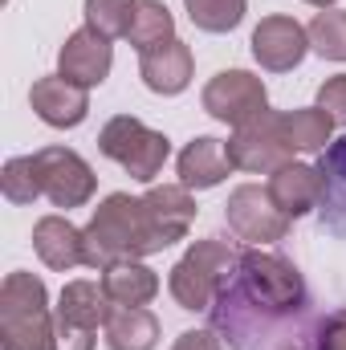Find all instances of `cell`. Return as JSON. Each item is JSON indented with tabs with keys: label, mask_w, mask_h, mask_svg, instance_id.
I'll list each match as a JSON object with an SVG mask.
<instances>
[{
	"label": "cell",
	"mask_w": 346,
	"mask_h": 350,
	"mask_svg": "<svg viewBox=\"0 0 346 350\" xmlns=\"http://www.w3.org/2000/svg\"><path fill=\"white\" fill-rule=\"evenodd\" d=\"M310 306L306 277L273 249H245L237 273L212 301V330L232 350H261L289 330Z\"/></svg>",
	"instance_id": "1"
},
{
	"label": "cell",
	"mask_w": 346,
	"mask_h": 350,
	"mask_svg": "<svg viewBox=\"0 0 346 350\" xmlns=\"http://www.w3.org/2000/svg\"><path fill=\"white\" fill-rule=\"evenodd\" d=\"M191 220H196V200H191V187L183 183H155L143 196L114 191L98 204V212L82 228L86 265L102 273L118 261L163 253L187 237Z\"/></svg>",
	"instance_id": "2"
},
{
	"label": "cell",
	"mask_w": 346,
	"mask_h": 350,
	"mask_svg": "<svg viewBox=\"0 0 346 350\" xmlns=\"http://www.w3.org/2000/svg\"><path fill=\"white\" fill-rule=\"evenodd\" d=\"M0 347L57 350V322L49 310L45 281L33 273H8L0 285Z\"/></svg>",
	"instance_id": "3"
},
{
	"label": "cell",
	"mask_w": 346,
	"mask_h": 350,
	"mask_svg": "<svg viewBox=\"0 0 346 350\" xmlns=\"http://www.w3.org/2000/svg\"><path fill=\"white\" fill-rule=\"evenodd\" d=\"M245 249L220 241V237H208V241H196L172 269V297L179 301V310H212L216 293L228 285V277L237 273V261H241Z\"/></svg>",
	"instance_id": "4"
},
{
	"label": "cell",
	"mask_w": 346,
	"mask_h": 350,
	"mask_svg": "<svg viewBox=\"0 0 346 350\" xmlns=\"http://www.w3.org/2000/svg\"><path fill=\"white\" fill-rule=\"evenodd\" d=\"M98 151L106 159H114L122 172L139 183H155V175L163 172L172 143L163 131H151L143 118L135 114H114L102 131H98Z\"/></svg>",
	"instance_id": "5"
},
{
	"label": "cell",
	"mask_w": 346,
	"mask_h": 350,
	"mask_svg": "<svg viewBox=\"0 0 346 350\" xmlns=\"http://www.w3.org/2000/svg\"><path fill=\"white\" fill-rule=\"evenodd\" d=\"M224 147H228L232 167L253 175H273L277 167L293 163V143L285 135V114H277V110H265L257 118H249L245 126H237Z\"/></svg>",
	"instance_id": "6"
},
{
	"label": "cell",
	"mask_w": 346,
	"mask_h": 350,
	"mask_svg": "<svg viewBox=\"0 0 346 350\" xmlns=\"http://www.w3.org/2000/svg\"><path fill=\"white\" fill-rule=\"evenodd\" d=\"M114 301L106 297L102 281H70L57 297V350H94L98 326H106Z\"/></svg>",
	"instance_id": "7"
},
{
	"label": "cell",
	"mask_w": 346,
	"mask_h": 350,
	"mask_svg": "<svg viewBox=\"0 0 346 350\" xmlns=\"http://www.w3.org/2000/svg\"><path fill=\"white\" fill-rule=\"evenodd\" d=\"M33 167H37L41 196L53 208H66V212L90 204V196L98 187V175L90 172V163L70 147H41V151H33Z\"/></svg>",
	"instance_id": "8"
},
{
	"label": "cell",
	"mask_w": 346,
	"mask_h": 350,
	"mask_svg": "<svg viewBox=\"0 0 346 350\" xmlns=\"http://www.w3.org/2000/svg\"><path fill=\"white\" fill-rule=\"evenodd\" d=\"M224 220H228V228H232L241 241H249V245H257V249L273 245V241H285V232H289V216L273 204L269 187H257V183H241V187L228 196Z\"/></svg>",
	"instance_id": "9"
},
{
	"label": "cell",
	"mask_w": 346,
	"mask_h": 350,
	"mask_svg": "<svg viewBox=\"0 0 346 350\" xmlns=\"http://www.w3.org/2000/svg\"><path fill=\"white\" fill-rule=\"evenodd\" d=\"M200 102H204V110H208L212 118L228 122L232 131L269 110L265 82H261L257 74H249V70H224V74H216V78L204 86Z\"/></svg>",
	"instance_id": "10"
},
{
	"label": "cell",
	"mask_w": 346,
	"mask_h": 350,
	"mask_svg": "<svg viewBox=\"0 0 346 350\" xmlns=\"http://www.w3.org/2000/svg\"><path fill=\"white\" fill-rule=\"evenodd\" d=\"M306 53H310L306 25H297L293 16H261V25L253 29V57L261 70L285 74V70L302 66Z\"/></svg>",
	"instance_id": "11"
},
{
	"label": "cell",
	"mask_w": 346,
	"mask_h": 350,
	"mask_svg": "<svg viewBox=\"0 0 346 350\" xmlns=\"http://www.w3.org/2000/svg\"><path fill=\"white\" fill-rule=\"evenodd\" d=\"M110 66H114V45H110V37H102L98 29H78V33H70L66 37V45H62V53H57V74L62 78H70L74 86H102L106 82V74H110Z\"/></svg>",
	"instance_id": "12"
},
{
	"label": "cell",
	"mask_w": 346,
	"mask_h": 350,
	"mask_svg": "<svg viewBox=\"0 0 346 350\" xmlns=\"http://www.w3.org/2000/svg\"><path fill=\"white\" fill-rule=\"evenodd\" d=\"M29 106H33V114H37L41 122L66 131V126L86 122L90 94H86V86H74V82L62 78V74H57V78H37L33 90H29Z\"/></svg>",
	"instance_id": "13"
},
{
	"label": "cell",
	"mask_w": 346,
	"mask_h": 350,
	"mask_svg": "<svg viewBox=\"0 0 346 350\" xmlns=\"http://www.w3.org/2000/svg\"><path fill=\"white\" fill-rule=\"evenodd\" d=\"M318 172H322L318 224H322V232L346 241V135L330 139V147L318 155Z\"/></svg>",
	"instance_id": "14"
},
{
	"label": "cell",
	"mask_w": 346,
	"mask_h": 350,
	"mask_svg": "<svg viewBox=\"0 0 346 350\" xmlns=\"http://www.w3.org/2000/svg\"><path fill=\"white\" fill-rule=\"evenodd\" d=\"M265 187H269L273 204L289 220H297V216H306V212L318 208V200H322V172L310 167V163H285V167H277V172L269 175Z\"/></svg>",
	"instance_id": "15"
},
{
	"label": "cell",
	"mask_w": 346,
	"mask_h": 350,
	"mask_svg": "<svg viewBox=\"0 0 346 350\" xmlns=\"http://www.w3.org/2000/svg\"><path fill=\"white\" fill-rule=\"evenodd\" d=\"M191 70H196V62H191V49L175 37L168 45H155V49H147L143 57H139V74H143V86L151 90V94H183L187 82H191Z\"/></svg>",
	"instance_id": "16"
},
{
	"label": "cell",
	"mask_w": 346,
	"mask_h": 350,
	"mask_svg": "<svg viewBox=\"0 0 346 350\" xmlns=\"http://www.w3.org/2000/svg\"><path fill=\"white\" fill-rule=\"evenodd\" d=\"M33 249H37L41 261L49 265V269H57V273H66L74 265H86L82 228H74L66 216H41L33 224Z\"/></svg>",
	"instance_id": "17"
},
{
	"label": "cell",
	"mask_w": 346,
	"mask_h": 350,
	"mask_svg": "<svg viewBox=\"0 0 346 350\" xmlns=\"http://www.w3.org/2000/svg\"><path fill=\"white\" fill-rule=\"evenodd\" d=\"M179 183L183 187H196V191H204V187H216V183H224L228 172H232V159H228V147L220 143V139H212V135H200V139H191L183 151H179Z\"/></svg>",
	"instance_id": "18"
},
{
	"label": "cell",
	"mask_w": 346,
	"mask_h": 350,
	"mask_svg": "<svg viewBox=\"0 0 346 350\" xmlns=\"http://www.w3.org/2000/svg\"><path fill=\"white\" fill-rule=\"evenodd\" d=\"M102 330L110 350H155L159 342V318L143 306H114Z\"/></svg>",
	"instance_id": "19"
},
{
	"label": "cell",
	"mask_w": 346,
	"mask_h": 350,
	"mask_svg": "<svg viewBox=\"0 0 346 350\" xmlns=\"http://www.w3.org/2000/svg\"><path fill=\"white\" fill-rule=\"evenodd\" d=\"M102 289L114 306H147L159 293V273L143 261H118L102 269Z\"/></svg>",
	"instance_id": "20"
},
{
	"label": "cell",
	"mask_w": 346,
	"mask_h": 350,
	"mask_svg": "<svg viewBox=\"0 0 346 350\" xmlns=\"http://www.w3.org/2000/svg\"><path fill=\"white\" fill-rule=\"evenodd\" d=\"M330 131H334V118L322 110V106H297V110H285V135L293 143V151H306V155H322L330 147Z\"/></svg>",
	"instance_id": "21"
},
{
	"label": "cell",
	"mask_w": 346,
	"mask_h": 350,
	"mask_svg": "<svg viewBox=\"0 0 346 350\" xmlns=\"http://www.w3.org/2000/svg\"><path fill=\"white\" fill-rule=\"evenodd\" d=\"M127 41H131L139 53L175 41V16L168 12V4H163V0H139V8H135V25H131Z\"/></svg>",
	"instance_id": "22"
},
{
	"label": "cell",
	"mask_w": 346,
	"mask_h": 350,
	"mask_svg": "<svg viewBox=\"0 0 346 350\" xmlns=\"http://www.w3.org/2000/svg\"><path fill=\"white\" fill-rule=\"evenodd\" d=\"M310 49L318 57H330V62H346V8H326L318 12L310 25Z\"/></svg>",
	"instance_id": "23"
},
{
	"label": "cell",
	"mask_w": 346,
	"mask_h": 350,
	"mask_svg": "<svg viewBox=\"0 0 346 350\" xmlns=\"http://www.w3.org/2000/svg\"><path fill=\"white\" fill-rule=\"evenodd\" d=\"M183 8H187V16H191L196 29H204V33H228V29H237L245 21L249 0H183Z\"/></svg>",
	"instance_id": "24"
},
{
	"label": "cell",
	"mask_w": 346,
	"mask_h": 350,
	"mask_svg": "<svg viewBox=\"0 0 346 350\" xmlns=\"http://www.w3.org/2000/svg\"><path fill=\"white\" fill-rule=\"evenodd\" d=\"M135 8H139V0H86V25L110 41L127 37L135 25Z\"/></svg>",
	"instance_id": "25"
},
{
	"label": "cell",
	"mask_w": 346,
	"mask_h": 350,
	"mask_svg": "<svg viewBox=\"0 0 346 350\" xmlns=\"http://www.w3.org/2000/svg\"><path fill=\"white\" fill-rule=\"evenodd\" d=\"M0 187H4V200L8 204H33L41 196V183H37V167H33V155H12L0 172Z\"/></svg>",
	"instance_id": "26"
},
{
	"label": "cell",
	"mask_w": 346,
	"mask_h": 350,
	"mask_svg": "<svg viewBox=\"0 0 346 350\" xmlns=\"http://www.w3.org/2000/svg\"><path fill=\"white\" fill-rule=\"evenodd\" d=\"M297 342L306 350H346V306L322 314V318H314V322L297 334Z\"/></svg>",
	"instance_id": "27"
},
{
	"label": "cell",
	"mask_w": 346,
	"mask_h": 350,
	"mask_svg": "<svg viewBox=\"0 0 346 350\" xmlns=\"http://www.w3.org/2000/svg\"><path fill=\"white\" fill-rule=\"evenodd\" d=\"M318 106L334 118V126H346V74L326 78V82L318 86Z\"/></svg>",
	"instance_id": "28"
},
{
	"label": "cell",
	"mask_w": 346,
	"mask_h": 350,
	"mask_svg": "<svg viewBox=\"0 0 346 350\" xmlns=\"http://www.w3.org/2000/svg\"><path fill=\"white\" fill-rule=\"evenodd\" d=\"M172 350H224L216 330H183Z\"/></svg>",
	"instance_id": "29"
},
{
	"label": "cell",
	"mask_w": 346,
	"mask_h": 350,
	"mask_svg": "<svg viewBox=\"0 0 346 350\" xmlns=\"http://www.w3.org/2000/svg\"><path fill=\"white\" fill-rule=\"evenodd\" d=\"M306 4H314V8H334L338 0H306Z\"/></svg>",
	"instance_id": "30"
},
{
	"label": "cell",
	"mask_w": 346,
	"mask_h": 350,
	"mask_svg": "<svg viewBox=\"0 0 346 350\" xmlns=\"http://www.w3.org/2000/svg\"><path fill=\"white\" fill-rule=\"evenodd\" d=\"M285 350H306V347H302V342H297V338H293V342H289V347H285Z\"/></svg>",
	"instance_id": "31"
}]
</instances>
